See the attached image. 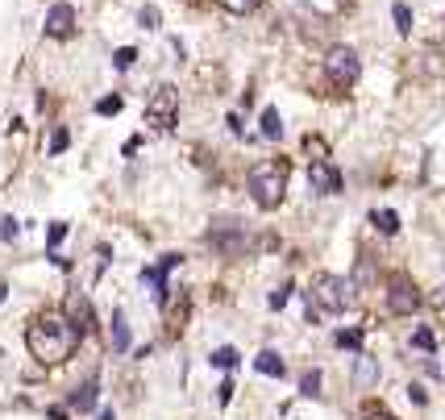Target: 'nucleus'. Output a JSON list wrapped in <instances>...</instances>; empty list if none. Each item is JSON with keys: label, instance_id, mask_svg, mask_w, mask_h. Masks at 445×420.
Instances as JSON below:
<instances>
[{"label": "nucleus", "instance_id": "nucleus-15", "mask_svg": "<svg viewBox=\"0 0 445 420\" xmlns=\"http://www.w3.org/2000/svg\"><path fill=\"white\" fill-rule=\"evenodd\" d=\"M371 221H374V229H379V233H387V237H392V233H399V217L392 212V208H374Z\"/></svg>", "mask_w": 445, "mask_h": 420}, {"label": "nucleus", "instance_id": "nucleus-29", "mask_svg": "<svg viewBox=\"0 0 445 420\" xmlns=\"http://www.w3.org/2000/svg\"><path fill=\"white\" fill-rule=\"evenodd\" d=\"M0 237H4V242H13V237H17V221H13V217H4V221H0Z\"/></svg>", "mask_w": 445, "mask_h": 420}, {"label": "nucleus", "instance_id": "nucleus-19", "mask_svg": "<svg viewBox=\"0 0 445 420\" xmlns=\"http://www.w3.org/2000/svg\"><path fill=\"white\" fill-rule=\"evenodd\" d=\"M392 21H396L399 34H412V9H408V4H396V9H392Z\"/></svg>", "mask_w": 445, "mask_h": 420}, {"label": "nucleus", "instance_id": "nucleus-18", "mask_svg": "<svg viewBox=\"0 0 445 420\" xmlns=\"http://www.w3.org/2000/svg\"><path fill=\"white\" fill-rule=\"evenodd\" d=\"M333 346H337V349H362V329H346V333H337Z\"/></svg>", "mask_w": 445, "mask_h": 420}, {"label": "nucleus", "instance_id": "nucleus-13", "mask_svg": "<svg viewBox=\"0 0 445 420\" xmlns=\"http://www.w3.org/2000/svg\"><path fill=\"white\" fill-rule=\"evenodd\" d=\"M254 371L267 374V379H283V374H287V367H283V358H279L275 349H262V354L254 358Z\"/></svg>", "mask_w": 445, "mask_h": 420}, {"label": "nucleus", "instance_id": "nucleus-10", "mask_svg": "<svg viewBox=\"0 0 445 420\" xmlns=\"http://www.w3.org/2000/svg\"><path fill=\"white\" fill-rule=\"evenodd\" d=\"M63 317H67V321H71L83 337L92 333V304H88V296H83V292H71V296H67V312H63Z\"/></svg>", "mask_w": 445, "mask_h": 420}, {"label": "nucleus", "instance_id": "nucleus-6", "mask_svg": "<svg viewBox=\"0 0 445 420\" xmlns=\"http://www.w3.org/2000/svg\"><path fill=\"white\" fill-rule=\"evenodd\" d=\"M208 242L221 250V254H229V258H237V254H246L254 246L250 233H246V221H217L213 233H208Z\"/></svg>", "mask_w": 445, "mask_h": 420}, {"label": "nucleus", "instance_id": "nucleus-21", "mask_svg": "<svg viewBox=\"0 0 445 420\" xmlns=\"http://www.w3.org/2000/svg\"><path fill=\"white\" fill-rule=\"evenodd\" d=\"M412 346L433 354V349H437V333H433V329H416V333H412Z\"/></svg>", "mask_w": 445, "mask_h": 420}, {"label": "nucleus", "instance_id": "nucleus-26", "mask_svg": "<svg viewBox=\"0 0 445 420\" xmlns=\"http://www.w3.org/2000/svg\"><path fill=\"white\" fill-rule=\"evenodd\" d=\"M67 146H71V133H67V129H54V138H50V154H63Z\"/></svg>", "mask_w": 445, "mask_h": 420}, {"label": "nucleus", "instance_id": "nucleus-5", "mask_svg": "<svg viewBox=\"0 0 445 420\" xmlns=\"http://www.w3.org/2000/svg\"><path fill=\"white\" fill-rule=\"evenodd\" d=\"M324 75H329V83H337V88H354L358 75H362L358 50L354 46H329V54H324Z\"/></svg>", "mask_w": 445, "mask_h": 420}, {"label": "nucleus", "instance_id": "nucleus-11", "mask_svg": "<svg viewBox=\"0 0 445 420\" xmlns=\"http://www.w3.org/2000/svg\"><path fill=\"white\" fill-rule=\"evenodd\" d=\"M374 383H379V362H374V358H367V354L358 349V362H354V387L371 391Z\"/></svg>", "mask_w": 445, "mask_h": 420}, {"label": "nucleus", "instance_id": "nucleus-16", "mask_svg": "<svg viewBox=\"0 0 445 420\" xmlns=\"http://www.w3.org/2000/svg\"><path fill=\"white\" fill-rule=\"evenodd\" d=\"M113 349H117V354L129 349V324H125V312H113Z\"/></svg>", "mask_w": 445, "mask_h": 420}, {"label": "nucleus", "instance_id": "nucleus-25", "mask_svg": "<svg viewBox=\"0 0 445 420\" xmlns=\"http://www.w3.org/2000/svg\"><path fill=\"white\" fill-rule=\"evenodd\" d=\"M429 308H433V317L445 324V287H437V292L429 296Z\"/></svg>", "mask_w": 445, "mask_h": 420}, {"label": "nucleus", "instance_id": "nucleus-1", "mask_svg": "<svg viewBox=\"0 0 445 420\" xmlns=\"http://www.w3.org/2000/svg\"><path fill=\"white\" fill-rule=\"evenodd\" d=\"M79 342H83V333H79L63 312H42V317H34L29 329H25V346H29V354H34L42 367H63V362L75 354Z\"/></svg>", "mask_w": 445, "mask_h": 420}, {"label": "nucleus", "instance_id": "nucleus-17", "mask_svg": "<svg viewBox=\"0 0 445 420\" xmlns=\"http://www.w3.org/2000/svg\"><path fill=\"white\" fill-rule=\"evenodd\" d=\"M213 367H221V371H233L237 367V349L233 346H221V349H213V358H208Z\"/></svg>", "mask_w": 445, "mask_h": 420}, {"label": "nucleus", "instance_id": "nucleus-7", "mask_svg": "<svg viewBox=\"0 0 445 420\" xmlns=\"http://www.w3.org/2000/svg\"><path fill=\"white\" fill-rule=\"evenodd\" d=\"M421 304H424V299H421L416 283H412L408 275H396V279H387V308H392L396 317H412Z\"/></svg>", "mask_w": 445, "mask_h": 420}, {"label": "nucleus", "instance_id": "nucleus-32", "mask_svg": "<svg viewBox=\"0 0 445 420\" xmlns=\"http://www.w3.org/2000/svg\"><path fill=\"white\" fill-rule=\"evenodd\" d=\"M367 420H396V416H387V412H371Z\"/></svg>", "mask_w": 445, "mask_h": 420}, {"label": "nucleus", "instance_id": "nucleus-8", "mask_svg": "<svg viewBox=\"0 0 445 420\" xmlns=\"http://www.w3.org/2000/svg\"><path fill=\"white\" fill-rule=\"evenodd\" d=\"M308 183H312V192H321V196H342V171L329 163V154H321V158L308 163Z\"/></svg>", "mask_w": 445, "mask_h": 420}, {"label": "nucleus", "instance_id": "nucleus-30", "mask_svg": "<svg viewBox=\"0 0 445 420\" xmlns=\"http://www.w3.org/2000/svg\"><path fill=\"white\" fill-rule=\"evenodd\" d=\"M408 391H412V404H429V391H424L421 383H412V387H408Z\"/></svg>", "mask_w": 445, "mask_h": 420}, {"label": "nucleus", "instance_id": "nucleus-20", "mask_svg": "<svg viewBox=\"0 0 445 420\" xmlns=\"http://www.w3.org/2000/svg\"><path fill=\"white\" fill-rule=\"evenodd\" d=\"M133 63H138V50L133 46H121L117 54H113V67H117V71H129Z\"/></svg>", "mask_w": 445, "mask_h": 420}, {"label": "nucleus", "instance_id": "nucleus-9", "mask_svg": "<svg viewBox=\"0 0 445 420\" xmlns=\"http://www.w3.org/2000/svg\"><path fill=\"white\" fill-rule=\"evenodd\" d=\"M46 38H71L75 34V9L67 4V0H58V4H50V13H46Z\"/></svg>", "mask_w": 445, "mask_h": 420}, {"label": "nucleus", "instance_id": "nucleus-14", "mask_svg": "<svg viewBox=\"0 0 445 420\" xmlns=\"http://www.w3.org/2000/svg\"><path fill=\"white\" fill-rule=\"evenodd\" d=\"M258 125H262V138H271V142L283 138V117H279V108H262Z\"/></svg>", "mask_w": 445, "mask_h": 420}, {"label": "nucleus", "instance_id": "nucleus-27", "mask_svg": "<svg viewBox=\"0 0 445 420\" xmlns=\"http://www.w3.org/2000/svg\"><path fill=\"white\" fill-rule=\"evenodd\" d=\"M63 237H67V221H54V225H50V233H46V246L54 250Z\"/></svg>", "mask_w": 445, "mask_h": 420}, {"label": "nucleus", "instance_id": "nucleus-33", "mask_svg": "<svg viewBox=\"0 0 445 420\" xmlns=\"http://www.w3.org/2000/svg\"><path fill=\"white\" fill-rule=\"evenodd\" d=\"M100 420H117V416H113V412H100Z\"/></svg>", "mask_w": 445, "mask_h": 420}, {"label": "nucleus", "instance_id": "nucleus-31", "mask_svg": "<svg viewBox=\"0 0 445 420\" xmlns=\"http://www.w3.org/2000/svg\"><path fill=\"white\" fill-rule=\"evenodd\" d=\"M287 292H292V287H279L271 296V308H283V304H287Z\"/></svg>", "mask_w": 445, "mask_h": 420}, {"label": "nucleus", "instance_id": "nucleus-24", "mask_svg": "<svg viewBox=\"0 0 445 420\" xmlns=\"http://www.w3.org/2000/svg\"><path fill=\"white\" fill-rule=\"evenodd\" d=\"M96 113H100V117H117V113H121V96H104V100H96Z\"/></svg>", "mask_w": 445, "mask_h": 420}, {"label": "nucleus", "instance_id": "nucleus-28", "mask_svg": "<svg viewBox=\"0 0 445 420\" xmlns=\"http://www.w3.org/2000/svg\"><path fill=\"white\" fill-rule=\"evenodd\" d=\"M138 21L146 25V29H158V9H154V4H146V9L138 13Z\"/></svg>", "mask_w": 445, "mask_h": 420}, {"label": "nucleus", "instance_id": "nucleus-2", "mask_svg": "<svg viewBox=\"0 0 445 420\" xmlns=\"http://www.w3.org/2000/svg\"><path fill=\"white\" fill-rule=\"evenodd\" d=\"M308 299L321 317H342V312H354L362 304V292H358V279H346V275H312V287H308Z\"/></svg>", "mask_w": 445, "mask_h": 420}, {"label": "nucleus", "instance_id": "nucleus-23", "mask_svg": "<svg viewBox=\"0 0 445 420\" xmlns=\"http://www.w3.org/2000/svg\"><path fill=\"white\" fill-rule=\"evenodd\" d=\"M300 391H304V396H321V371L304 374V379H300Z\"/></svg>", "mask_w": 445, "mask_h": 420}, {"label": "nucleus", "instance_id": "nucleus-4", "mask_svg": "<svg viewBox=\"0 0 445 420\" xmlns=\"http://www.w3.org/2000/svg\"><path fill=\"white\" fill-rule=\"evenodd\" d=\"M175 121H179V92L171 83H158L146 100V125L154 133H171Z\"/></svg>", "mask_w": 445, "mask_h": 420}, {"label": "nucleus", "instance_id": "nucleus-3", "mask_svg": "<svg viewBox=\"0 0 445 420\" xmlns=\"http://www.w3.org/2000/svg\"><path fill=\"white\" fill-rule=\"evenodd\" d=\"M287 179H292V163L287 158H262V163L250 167L246 188H250V196H254V204L271 212L287 196Z\"/></svg>", "mask_w": 445, "mask_h": 420}, {"label": "nucleus", "instance_id": "nucleus-12", "mask_svg": "<svg viewBox=\"0 0 445 420\" xmlns=\"http://www.w3.org/2000/svg\"><path fill=\"white\" fill-rule=\"evenodd\" d=\"M96 404H100V383H96V379H88L83 387H75V391H71V408H75V412H92Z\"/></svg>", "mask_w": 445, "mask_h": 420}, {"label": "nucleus", "instance_id": "nucleus-22", "mask_svg": "<svg viewBox=\"0 0 445 420\" xmlns=\"http://www.w3.org/2000/svg\"><path fill=\"white\" fill-rule=\"evenodd\" d=\"M262 0H221V9H229V13H237V17H246V13H254Z\"/></svg>", "mask_w": 445, "mask_h": 420}]
</instances>
